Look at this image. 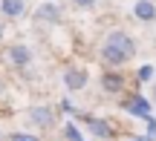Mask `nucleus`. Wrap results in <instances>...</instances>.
<instances>
[{"label":"nucleus","instance_id":"f257e3e1","mask_svg":"<svg viewBox=\"0 0 156 141\" xmlns=\"http://www.w3.org/2000/svg\"><path fill=\"white\" fill-rule=\"evenodd\" d=\"M133 55H136V40L122 29L110 32L101 43V61L110 63V66H124Z\"/></svg>","mask_w":156,"mask_h":141},{"label":"nucleus","instance_id":"f03ea898","mask_svg":"<svg viewBox=\"0 0 156 141\" xmlns=\"http://www.w3.org/2000/svg\"><path fill=\"white\" fill-rule=\"evenodd\" d=\"M84 127L93 133L98 141H113L116 138V127L110 124L107 118H95V115H84Z\"/></svg>","mask_w":156,"mask_h":141},{"label":"nucleus","instance_id":"7ed1b4c3","mask_svg":"<svg viewBox=\"0 0 156 141\" xmlns=\"http://www.w3.org/2000/svg\"><path fill=\"white\" fill-rule=\"evenodd\" d=\"M26 118H29V124L41 127V130H49V127L55 124V112H52V107H44V104L29 107L26 109Z\"/></svg>","mask_w":156,"mask_h":141},{"label":"nucleus","instance_id":"20e7f679","mask_svg":"<svg viewBox=\"0 0 156 141\" xmlns=\"http://www.w3.org/2000/svg\"><path fill=\"white\" fill-rule=\"evenodd\" d=\"M87 84H90L87 69H78V66H67L64 69V86H67L69 92H81Z\"/></svg>","mask_w":156,"mask_h":141},{"label":"nucleus","instance_id":"39448f33","mask_svg":"<svg viewBox=\"0 0 156 141\" xmlns=\"http://www.w3.org/2000/svg\"><path fill=\"white\" fill-rule=\"evenodd\" d=\"M151 104L153 101H151V98H145V95H130L122 107H124V112H130V115H136V118L145 121V118H151Z\"/></svg>","mask_w":156,"mask_h":141},{"label":"nucleus","instance_id":"423d86ee","mask_svg":"<svg viewBox=\"0 0 156 141\" xmlns=\"http://www.w3.org/2000/svg\"><path fill=\"white\" fill-rule=\"evenodd\" d=\"M9 61L15 63L17 69H26L29 63H32V52H29V46H23V43L9 46Z\"/></svg>","mask_w":156,"mask_h":141},{"label":"nucleus","instance_id":"0eeeda50","mask_svg":"<svg viewBox=\"0 0 156 141\" xmlns=\"http://www.w3.org/2000/svg\"><path fill=\"white\" fill-rule=\"evenodd\" d=\"M101 89L110 92V95H119V92L124 89V75L122 72H113V69L104 72V75H101Z\"/></svg>","mask_w":156,"mask_h":141},{"label":"nucleus","instance_id":"6e6552de","mask_svg":"<svg viewBox=\"0 0 156 141\" xmlns=\"http://www.w3.org/2000/svg\"><path fill=\"white\" fill-rule=\"evenodd\" d=\"M35 20L38 23H58L61 20V12H58L55 3H41L38 9H35Z\"/></svg>","mask_w":156,"mask_h":141},{"label":"nucleus","instance_id":"1a4fd4ad","mask_svg":"<svg viewBox=\"0 0 156 141\" xmlns=\"http://www.w3.org/2000/svg\"><path fill=\"white\" fill-rule=\"evenodd\" d=\"M133 15L139 17V20H145V23L156 20V6H153V0H136V3H133Z\"/></svg>","mask_w":156,"mask_h":141},{"label":"nucleus","instance_id":"9d476101","mask_svg":"<svg viewBox=\"0 0 156 141\" xmlns=\"http://www.w3.org/2000/svg\"><path fill=\"white\" fill-rule=\"evenodd\" d=\"M0 12H3L6 17H20L23 12H26V3H23V0H0Z\"/></svg>","mask_w":156,"mask_h":141},{"label":"nucleus","instance_id":"9b49d317","mask_svg":"<svg viewBox=\"0 0 156 141\" xmlns=\"http://www.w3.org/2000/svg\"><path fill=\"white\" fill-rule=\"evenodd\" d=\"M9 141H41V136H35V133H23V130H15L9 136Z\"/></svg>","mask_w":156,"mask_h":141},{"label":"nucleus","instance_id":"f8f14e48","mask_svg":"<svg viewBox=\"0 0 156 141\" xmlns=\"http://www.w3.org/2000/svg\"><path fill=\"white\" fill-rule=\"evenodd\" d=\"M136 78H139L142 84H147V81L153 78V66H151V63H145V66H139V72H136Z\"/></svg>","mask_w":156,"mask_h":141},{"label":"nucleus","instance_id":"ddd939ff","mask_svg":"<svg viewBox=\"0 0 156 141\" xmlns=\"http://www.w3.org/2000/svg\"><path fill=\"white\" fill-rule=\"evenodd\" d=\"M64 136H67L69 141H81V136H78V130H75V124H69V121L64 124Z\"/></svg>","mask_w":156,"mask_h":141},{"label":"nucleus","instance_id":"4468645a","mask_svg":"<svg viewBox=\"0 0 156 141\" xmlns=\"http://www.w3.org/2000/svg\"><path fill=\"white\" fill-rule=\"evenodd\" d=\"M145 124H147V136H151V138L156 141V118L151 115V118H145Z\"/></svg>","mask_w":156,"mask_h":141},{"label":"nucleus","instance_id":"2eb2a0df","mask_svg":"<svg viewBox=\"0 0 156 141\" xmlns=\"http://www.w3.org/2000/svg\"><path fill=\"white\" fill-rule=\"evenodd\" d=\"M73 6H78V9H93L95 0H73Z\"/></svg>","mask_w":156,"mask_h":141},{"label":"nucleus","instance_id":"dca6fc26","mask_svg":"<svg viewBox=\"0 0 156 141\" xmlns=\"http://www.w3.org/2000/svg\"><path fill=\"white\" fill-rule=\"evenodd\" d=\"M133 141H153V138H151V136L145 133V136H133Z\"/></svg>","mask_w":156,"mask_h":141},{"label":"nucleus","instance_id":"f3484780","mask_svg":"<svg viewBox=\"0 0 156 141\" xmlns=\"http://www.w3.org/2000/svg\"><path fill=\"white\" fill-rule=\"evenodd\" d=\"M151 101H153V104H156V84H153V86H151Z\"/></svg>","mask_w":156,"mask_h":141},{"label":"nucleus","instance_id":"a211bd4d","mask_svg":"<svg viewBox=\"0 0 156 141\" xmlns=\"http://www.w3.org/2000/svg\"><path fill=\"white\" fill-rule=\"evenodd\" d=\"M81 141H84V138H81Z\"/></svg>","mask_w":156,"mask_h":141}]
</instances>
